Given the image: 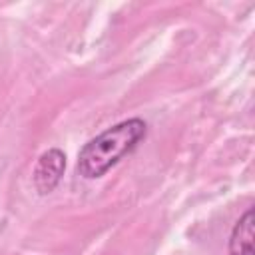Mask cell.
<instances>
[{
	"instance_id": "3957f363",
	"label": "cell",
	"mask_w": 255,
	"mask_h": 255,
	"mask_svg": "<svg viewBox=\"0 0 255 255\" xmlns=\"http://www.w3.org/2000/svg\"><path fill=\"white\" fill-rule=\"evenodd\" d=\"M229 255H255L253 253V209L249 207L233 225L227 245Z\"/></svg>"
},
{
	"instance_id": "7a4b0ae2",
	"label": "cell",
	"mask_w": 255,
	"mask_h": 255,
	"mask_svg": "<svg viewBox=\"0 0 255 255\" xmlns=\"http://www.w3.org/2000/svg\"><path fill=\"white\" fill-rule=\"evenodd\" d=\"M64 169H66V155H64V151H60L58 147H52V149L44 151L38 157L34 173H32L36 191L40 195H46V193L54 191V187L62 179Z\"/></svg>"
},
{
	"instance_id": "6da1fadb",
	"label": "cell",
	"mask_w": 255,
	"mask_h": 255,
	"mask_svg": "<svg viewBox=\"0 0 255 255\" xmlns=\"http://www.w3.org/2000/svg\"><path fill=\"white\" fill-rule=\"evenodd\" d=\"M147 124L141 118H129L92 137L78 153V171L86 179H98L110 171L122 157L131 153L145 137Z\"/></svg>"
}]
</instances>
